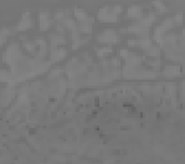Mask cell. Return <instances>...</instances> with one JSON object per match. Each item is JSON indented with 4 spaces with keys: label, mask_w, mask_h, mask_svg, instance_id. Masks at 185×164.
I'll list each match as a JSON object with an SVG mask.
<instances>
[{
    "label": "cell",
    "mask_w": 185,
    "mask_h": 164,
    "mask_svg": "<svg viewBox=\"0 0 185 164\" xmlns=\"http://www.w3.org/2000/svg\"><path fill=\"white\" fill-rule=\"evenodd\" d=\"M98 18L101 20H105V21H114L117 16H116V12L111 11L109 8H105L102 9L101 12H98Z\"/></svg>",
    "instance_id": "obj_1"
},
{
    "label": "cell",
    "mask_w": 185,
    "mask_h": 164,
    "mask_svg": "<svg viewBox=\"0 0 185 164\" xmlns=\"http://www.w3.org/2000/svg\"><path fill=\"white\" fill-rule=\"evenodd\" d=\"M98 40L107 41V42H108V41H116V40H117V37H116V34L113 31H106L101 37H98Z\"/></svg>",
    "instance_id": "obj_2"
},
{
    "label": "cell",
    "mask_w": 185,
    "mask_h": 164,
    "mask_svg": "<svg viewBox=\"0 0 185 164\" xmlns=\"http://www.w3.org/2000/svg\"><path fill=\"white\" fill-rule=\"evenodd\" d=\"M128 31H132V32H135V34H146L147 29L146 27H142L140 25H134L132 27H129Z\"/></svg>",
    "instance_id": "obj_3"
},
{
    "label": "cell",
    "mask_w": 185,
    "mask_h": 164,
    "mask_svg": "<svg viewBox=\"0 0 185 164\" xmlns=\"http://www.w3.org/2000/svg\"><path fill=\"white\" fill-rule=\"evenodd\" d=\"M128 12H129V16H139L140 15V8L139 6H132Z\"/></svg>",
    "instance_id": "obj_4"
},
{
    "label": "cell",
    "mask_w": 185,
    "mask_h": 164,
    "mask_svg": "<svg viewBox=\"0 0 185 164\" xmlns=\"http://www.w3.org/2000/svg\"><path fill=\"white\" fill-rule=\"evenodd\" d=\"M30 19L27 18V16H24V19H23V21L19 24V29H21V30H24V29H26V27H29V25H30Z\"/></svg>",
    "instance_id": "obj_5"
},
{
    "label": "cell",
    "mask_w": 185,
    "mask_h": 164,
    "mask_svg": "<svg viewBox=\"0 0 185 164\" xmlns=\"http://www.w3.org/2000/svg\"><path fill=\"white\" fill-rule=\"evenodd\" d=\"M76 14H77V18L81 19V20H86L87 16H86V14L83 11H81V10H76Z\"/></svg>",
    "instance_id": "obj_6"
}]
</instances>
